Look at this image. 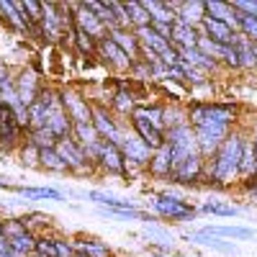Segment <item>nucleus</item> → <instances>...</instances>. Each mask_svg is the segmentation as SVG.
<instances>
[{
	"label": "nucleus",
	"instance_id": "obj_1",
	"mask_svg": "<svg viewBox=\"0 0 257 257\" xmlns=\"http://www.w3.org/2000/svg\"><path fill=\"white\" fill-rule=\"evenodd\" d=\"M165 144L170 147V155H173V170L180 162H185L188 157L201 155L198 152V142H196V132L190 128V123L167 128V132H165Z\"/></svg>",
	"mask_w": 257,
	"mask_h": 257
},
{
	"label": "nucleus",
	"instance_id": "obj_2",
	"mask_svg": "<svg viewBox=\"0 0 257 257\" xmlns=\"http://www.w3.org/2000/svg\"><path fill=\"white\" fill-rule=\"evenodd\" d=\"M121 152L126 160V175H134L139 170H147L149 160H152V149H149L134 132L132 134H123L121 132Z\"/></svg>",
	"mask_w": 257,
	"mask_h": 257
},
{
	"label": "nucleus",
	"instance_id": "obj_3",
	"mask_svg": "<svg viewBox=\"0 0 257 257\" xmlns=\"http://www.w3.org/2000/svg\"><path fill=\"white\" fill-rule=\"evenodd\" d=\"M152 206H155V213L165 221H193L196 219V208L178 196H170V193H160Z\"/></svg>",
	"mask_w": 257,
	"mask_h": 257
},
{
	"label": "nucleus",
	"instance_id": "obj_4",
	"mask_svg": "<svg viewBox=\"0 0 257 257\" xmlns=\"http://www.w3.org/2000/svg\"><path fill=\"white\" fill-rule=\"evenodd\" d=\"M59 103L72 123H93V103L72 88L59 90Z\"/></svg>",
	"mask_w": 257,
	"mask_h": 257
},
{
	"label": "nucleus",
	"instance_id": "obj_5",
	"mask_svg": "<svg viewBox=\"0 0 257 257\" xmlns=\"http://www.w3.org/2000/svg\"><path fill=\"white\" fill-rule=\"evenodd\" d=\"M57 155L67 162V167H70V173H75V175H88V173H93L95 170V165H90L88 160H85V152H82V147L72 139V137H64V139H59L57 142Z\"/></svg>",
	"mask_w": 257,
	"mask_h": 257
},
{
	"label": "nucleus",
	"instance_id": "obj_6",
	"mask_svg": "<svg viewBox=\"0 0 257 257\" xmlns=\"http://www.w3.org/2000/svg\"><path fill=\"white\" fill-rule=\"evenodd\" d=\"M70 11H72V18H75V29L77 31H82V34H88V36H93L95 41H100V39H105L108 36V29H105L100 21L85 8L82 3H70L67 6Z\"/></svg>",
	"mask_w": 257,
	"mask_h": 257
},
{
	"label": "nucleus",
	"instance_id": "obj_7",
	"mask_svg": "<svg viewBox=\"0 0 257 257\" xmlns=\"http://www.w3.org/2000/svg\"><path fill=\"white\" fill-rule=\"evenodd\" d=\"M203 165H206V160L201 155H193L173 170L170 180L178 183V185H198L201 178H203Z\"/></svg>",
	"mask_w": 257,
	"mask_h": 257
},
{
	"label": "nucleus",
	"instance_id": "obj_8",
	"mask_svg": "<svg viewBox=\"0 0 257 257\" xmlns=\"http://www.w3.org/2000/svg\"><path fill=\"white\" fill-rule=\"evenodd\" d=\"M93 126L103 142H113V144H121V126L116 123V118L103 108V105H95L93 103Z\"/></svg>",
	"mask_w": 257,
	"mask_h": 257
},
{
	"label": "nucleus",
	"instance_id": "obj_9",
	"mask_svg": "<svg viewBox=\"0 0 257 257\" xmlns=\"http://www.w3.org/2000/svg\"><path fill=\"white\" fill-rule=\"evenodd\" d=\"M13 88H16V93H18V98H21V103L29 105L31 103H36V98H39V90H41V77L34 72V70H21L18 72V77L13 80Z\"/></svg>",
	"mask_w": 257,
	"mask_h": 257
},
{
	"label": "nucleus",
	"instance_id": "obj_10",
	"mask_svg": "<svg viewBox=\"0 0 257 257\" xmlns=\"http://www.w3.org/2000/svg\"><path fill=\"white\" fill-rule=\"evenodd\" d=\"M98 167L105 170V173H116V175H126V160L121 147L113 142H103L100 157H98Z\"/></svg>",
	"mask_w": 257,
	"mask_h": 257
},
{
	"label": "nucleus",
	"instance_id": "obj_11",
	"mask_svg": "<svg viewBox=\"0 0 257 257\" xmlns=\"http://www.w3.org/2000/svg\"><path fill=\"white\" fill-rule=\"evenodd\" d=\"M98 57H100L105 64H108L111 70H132V64H134L132 59H128V57L113 44L108 36L98 41Z\"/></svg>",
	"mask_w": 257,
	"mask_h": 257
},
{
	"label": "nucleus",
	"instance_id": "obj_12",
	"mask_svg": "<svg viewBox=\"0 0 257 257\" xmlns=\"http://www.w3.org/2000/svg\"><path fill=\"white\" fill-rule=\"evenodd\" d=\"M24 132H26V128L18 123L16 113L6 116L3 121H0V152H11V149H16L21 144Z\"/></svg>",
	"mask_w": 257,
	"mask_h": 257
},
{
	"label": "nucleus",
	"instance_id": "obj_13",
	"mask_svg": "<svg viewBox=\"0 0 257 257\" xmlns=\"http://www.w3.org/2000/svg\"><path fill=\"white\" fill-rule=\"evenodd\" d=\"M108 39L113 41V44L132 59V62H137L139 57H142V44H139V39L134 36V31L132 29H113V31H108Z\"/></svg>",
	"mask_w": 257,
	"mask_h": 257
},
{
	"label": "nucleus",
	"instance_id": "obj_14",
	"mask_svg": "<svg viewBox=\"0 0 257 257\" xmlns=\"http://www.w3.org/2000/svg\"><path fill=\"white\" fill-rule=\"evenodd\" d=\"M211 41H216V44L221 47H234V36H237V31H234L231 26L221 24V21H213V18H203V24L198 26Z\"/></svg>",
	"mask_w": 257,
	"mask_h": 257
},
{
	"label": "nucleus",
	"instance_id": "obj_15",
	"mask_svg": "<svg viewBox=\"0 0 257 257\" xmlns=\"http://www.w3.org/2000/svg\"><path fill=\"white\" fill-rule=\"evenodd\" d=\"M147 173L157 178V180H165L173 175V155H170V147H160L157 152H152V160L147 165Z\"/></svg>",
	"mask_w": 257,
	"mask_h": 257
},
{
	"label": "nucleus",
	"instance_id": "obj_16",
	"mask_svg": "<svg viewBox=\"0 0 257 257\" xmlns=\"http://www.w3.org/2000/svg\"><path fill=\"white\" fill-rule=\"evenodd\" d=\"M128 121H132L134 134H137V137L149 147V149H152V152H157L160 147H165V134H162V132H157L155 126H149L147 121H142V118H137V116H132Z\"/></svg>",
	"mask_w": 257,
	"mask_h": 257
},
{
	"label": "nucleus",
	"instance_id": "obj_17",
	"mask_svg": "<svg viewBox=\"0 0 257 257\" xmlns=\"http://www.w3.org/2000/svg\"><path fill=\"white\" fill-rule=\"evenodd\" d=\"M139 3H142V8L149 16V24L157 21V24H170V26H173L175 21H178V16L170 11L167 0H139Z\"/></svg>",
	"mask_w": 257,
	"mask_h": 257
},
{
	"label": "nucleus",
	"instance_id": "obj_18",
	"mask_svg": "<svg viewBox=\"0 0 257 257\" xmlns=\"http://www.w3.org/2000/svg\"><path fill=\"white\" fill-rule=\"evenodd\" d=\"M47 128H49V132H54L57 139H64V137L72 134V121L67 118V113H64L62 103L54 105V108H49V113H47Z\"/></svg>",
	"mask_w": 257,
	"mask_h": 257
},
{
	"label": "nucleus",
	"instance_id": "obj_19",
	"mask_svg": "<svg viewBox=\"0 0 257 257\" xmlns=\"http://www.w3.org/2000/svg\"><path fill=\"white\" fill-rule=\"evenodd\" d=\"M203 18H206V6H203V0H183V8L178 13V21L185 26H193V29H198L203 24Z\"/></svg>",
	"mask_w": 257,
	"mask_h": 257
},
{
	"label": "nucleus",
	"instance_id": "obj_20",
	"mask_svg": "<svg viewBox=\"0 0 257 257\" xmlns=\"http://www.w3.org/2000/svg\"><path fill=\"white\" fill-rule=\"evenodd\" d=\"M170 47H175V49H193V47H198V29L185 26V24H180V21H175Z\"/></svg>",
	"mask_w": 257,
	"mask_h": 257
},
{
	"label": "nucleus",
	"instance_id": "obj_21",
	"mask_svg": "<svg viewBox=\"0 0 257 257\" xmlns=\"http://www.w3.org/2000/svg\"><path fill=\"white\" fill-rule=\"evenodd\" d=\"M206 6V16L213 18V21H221V24L231 26L237 31V16H234V8L229 3H221V0H203Z\"/></svg>",
	"mask_w": 257,
	"mask_h": 257
},
{
	"label": "nucleus",
	"instance_id": "obj_22",
	"mask_svg": "<svg viewBox=\"0 0 257 257\" xmlns=\"http://www.w3.org/2000/svg\"><path fill=\"white\" fill-rule=\"evenodd\" d=\"M185 239H188V242H193V244H201V247H211V249L226 252V254H234V252H237V247H234L231 242H226V239H221V237H213V234H206L203 229H201V231L188 234Z\"/></svg>",
	"mask_w": 257,
	"mask_h": 257
},
{
	"label": "nucleus",
	"instance_id": "obj_23",
	"mask_svg": "<svg viewBox=\"0 0 257 257\" xmlns=\"http://www.w3.org/2000/svg\"><path fill=\"white\" fill-rule=\"evenodd\" d=\"M132 31H134V36L139 39V44H142L144 49H149V52L162 54L165 49H170V41H165L157 31H152V26H142V29H132Z\"/></svg>",
	"mask_w": 257,
	"mask_h": 257
},
{
	"label": "nucleus",
	"instance_id": "obj_24",
	"mask_svg": "<svg viewBox=\"0 0 257 257\" xmlns=\"http://www.w3.org/2000/svg\"><path fill=\"white\" fill-rule=\"evenodd\" d=\"M132 116L147 121L149 126H155L157 132L165 134V105H137ZM132 116H128V118H132Z\"/></svg>",
	"mask_w": 257,
	"mask_h": 257
},
{
	"label": "nucleus",
	"instance_id": "obj_25",
	"mask_svg": "<svg viewBox=\"0 0 257 257\" xmlns=\"http://www.w3.org/2000/svg\"><path fill=\"white\" fill-rule=\"evenodd\" d=\"M0 13H3V18H6V24L11 26V29H16L18 34H29V21L21 16V11L16 8V3L13 0H0Z\"/></svg>",
	"mask_w": 257,
	"mask_h": 257
},
{
	"label": "nucleus",
	"instance_id": "obj_26",
	"mask_svg": "<svg viewBox=\"0 0 257 257\" xmlns=\"http://www.w3.org/2000/svg\"><path fill=\"white\" fill-rule=\"evenodd\" d=\"M88 198L95 201V203L103 206V208H108V211H137V203H134V201H123V198L108 196V193H100V190H90Z\"/></svg>",
	"mask_w": 257,
	"mask_h": 257
},
{
	"label": "nucleus",
	"instance_id": "obj_27",
	"mask_svg": "<svg viewBox=\"0 0 257 257\" xmlns=\"http://www.w3.org/2000/svg\"><path fill=\"white\" fill-rule=\"evenodd\" d=\"M252 175H257V157H254V144L247 134L242 147V160H239V180H249Z\"/></svg>",
	"mask_w": 257,
	"mask_h": 257
},
{
	"label": "nucleus",
	"instance_id": "obj_28",
	"mask_svg": "<svg viewBox=\"0 0 257 257\" xmlns=\"http://www.w3.org/2000/svg\"><path fill=\"white\" fill-rule=\"evenodd\" d=\"M72 247L77 254H85V257H111V247L103 244L98 239H72Z\"/></svg>",
	"mask_w": 257,
	"mask_h": 257
},
{
	"label": "nucleus",
	"instance_id": "obj_29",
	"mask_svg": "<svg viewBox=\"0 0 257 257\" xmlns=\"http://www.w3.org/2000/svg\"><path fill=\"white\" fill-rule=\"evenodd\" d=\"M36 239H39L36 231H24L21 237H13L11 239L13 257H34L36 254Z\"/></svg>",
	"mask_w": 257,
	"mask_h": 257
},
{
	"label": "nucleus",
	"instance_id": "obj_30",
	"mask_svg": "<svg viewBox=\"0 0 257 257\" xmlns=\"http://www.w3.org/2000/svg\"><path fill=\"white\" fill-rule=\"evenodd\" d=\"M39 167L49 170V173H59V175H67L70 173L67 162L57 155V149H41V152H39Z\"/></svg>",
	"mask_w": 257,
	"mask_h": 257
},
{
	"label": "nucleus",
	"instance_id": "obj_31",
	"mask_svg": "<svg viewBox=\"0 0 257 257\" xmlns=\"http://www.w3.org/2000/svg\"><path fill=\"white\" fill-rule=\"evenodd\" d=\"M203 231L221 239H254V231L247 226H206Z\"/></svg>",
	"mask_w": 257,
	"mask_h": 257
},
{
	"label": "nucleus",
	"instance_id": "obj_32",
	"mask_svg": "<svg viewBox=\"0 0 257 257\" xmlns=\"http://www.w3.org/2000/svg\"><path fill=\"white\" fill-rule=\"evenodd\" d=\"M80 147H90V144H95V142H103L100 137H98V132H95V126L93 123H72V134H70Z\"/></svg>",
	"mask_w": 257,
	"mask_h": 257
},
{
	"label": "nucleus",
	"instance_id": "obj_33",
	"mask_svg": "<svg viewBox=\"0 0 257 257\" xmlns=\"http://www.w3.org/2000/svg\"><path fill=\"white\" fill-rule=\"evenodd\" d=\"M26 142H31L39 152H41V149H54L59 139L54 137V132H49L47 126H41V128H34V132H29Z\"/></svg>",
	"mask_w": 257,
	"mask_h": 257
},
{
	"label": "nucleus",
	"instance_id": "obj_34",
	"mask_svg": "<svg viewBox=\"0 0 257 257\" xmlns=\"http://www.w3.org/2000/svg\"><path fill=\"white\" fill-rule=\"evenodd\" d=\"M134 100H137L134 93H132V90H126V88H121L118 93L111 95L113 111H118V113H123V116H132V113H134V108H137V103H134Z\"/></svg>",
	"mask_w": 257,
	"mask_h": 257
},
{
	"label": "nucleus",
	"instance_id": "obj_35",
	"mask_svg": "<svg viewBox=\"0 0 257 257\" xmlns=\"http://www.w3.org/2000/svg\"><path fill=\"white\" fill-rule=\"evenodd\" d=\"M123 11H126V16H128V24H132V29L149 26V16H147V11L142 8L139 0H128V3H123Z\"/></svg>",
	"mask_w": 257,
	"mask_h": 257
},
{
	"label": "nucleus",
	"instance_id": "obj_36",
	"mask_svg": "<svg viewBox=\"0 0 257 257\" xmlns=\"http://www.w3.org/2000/svg\"><path fill=\"white\" fill-rule=\"evenodd\" d=\"M201 211L211 213V216H224V219H231V216H237V213H239L237 206H231L226 201H203Z\"/></svg>",
	"mask_w": 257,
	"mask_h": 257
},
{
	"label": "nucleus",
	"instance_id": "obj_37",
	"mask_svg": "<svg viewBox=\"0 0 257 257\" xmlns=\"http://www.w3.org/2000/svg\"><path fill=\"white\" fill-rule=\"evenodd\" d=\"M183 123H188V108H180L178 103L165 105V132L167 128H175V126H183Z\"/></svg>",
	"mask_w": 257,
	"mask_h": 257
},
{
	"label": "nucleus",
	"instance_id": "obj_38",
	"mask_svg": "<svg viewBox=\"0 0 257 257\" xmlns=\"http://www.w3.org/2000/svg\"><path fill=\"white\" fill-rule=\"evenodd\" d=\"M24 198H47V201H62V190L57 188H16Z\"/></svg>",
	"mask_w": 257,
	"mask_h": 257
},
{
	"label": "nucleus",
	"instance_id": "obj_39",
	"mask_svg": "<svg viewBox=\"0 0 257 257\" xmlns=\"http://www.w3.org/2000/svg\"><path fill=\"white\" fill-rule=\"evenodd\" d=\"M72 39H75V47L85 54V57H98V41L88 34H82V31H72Z\"/></svg>",
	"mask_w": 257,
	"mask_h": 257
},
{
	"label": "nucleus",
	"instance_id": "obj_40",
	"mask_svg": "<svg viewBox=\"0 0 257 257\" xmlns=\"http://www.w3.org/2000/svg\"><path fill=\"white\" fill-rule=\"evenodd\" d=\"M47 108L41 105L39 100L29 105V132H34V128H41V126H47Z\"/></svg>",
	"mask_w": 257,
	"mask_h": 257
},
{
	"label": "nucleus",
	"instance_id": "obj_41",
	"mask_svg": "<svg viewBox=\"0 0 257 257\" xmlns=\"http://www.w3.org/2000/svg\"><path fill=\"white\" fill-rule=\"evenodd\" d=\"M36 257H59L57 237H47V234H41V237L36 239Z\"/></svg>",
	"mask_w": 257,
	"mask_h": 257
},
{
	"label": "nucleus",
	"instance_id": "obj_42",
	"mask_svg": "<svg viewBox=\"0 0 257 257\" xmlns=\"http://www.w3.org/2000/svg\"><path fill=\"white\" fill-rule=\"evenodd\" d=\"M24 231H31V229H29L24 221H21V219H6V224H3V234H6L8 239H13V237H21Z\"/></svg>",
	"mask_w": 257,
	"mask_h": 257
},
{
	"label": "nucleus",
	"instance_id": "obj_43",
	"mask_svg": "<svg viewBox=\"0 0 257 257\" xmlns=\"http://www.w3.org/2000/svg\"><path fill=\"white\" fill-rule=\"evenodd\" d=\"M21 162L24 165H31V167H39V149L26 142V144H21Z\"/></svg>",
	"mask_w": 257,
	"mask_h": 257
},
{
	"label": "nucleus",
	"instance_id": "obj_44",
	"mask_svg": "<svg viewBox=\"0 0 257 257\" xmlns=\"http://www.w3.org/2000/svg\"><path fill=\"white\" fill-rule=\"evenodd\" d=\"M21 221H24L31 231H34V226H49L52 224V216H47V213H39V211H34V213H29V216H21Z\"/></svg>",
	"mask_w": 257,
	"mask_h": 257
},
{
	"label": "nucleus",
	"instance_id": "obj_45",
	"mask_svg": "<svg viewBox=\"0 0 257 257\" xmlns=\"http://www.w3.org/2000/svg\"><path fill=\"white\" fill-rule=\"evenodd\" d=\"M229 6H231L234 11L244 13V16H252V18H257V0H231Z\"/></svg>",
	"mask_w": 257,
	"mask_h": 257
},
{
	"label": "nucleus",
	"instance_id": "obj_46",
	"mask_svg": "<svg viewBox=\"0 0 257 257\" xmlns=\"http://www.w3.org/2000/svg\"><path fill=\"white\" fill-rule=\"evenodd\" d=\"M128 72H132L137 80H149V77H152V67H149L147 62H142V59H137V62L132 64V70H128Z\"/></svg>",
	"mask_w": 257,
	"mask_h": 257
},
{
	"label": "nucleus",
	"instance_id": "obj_47",
	"mask_svg": "<svg viewBox=\"0 0 257 257\" xmlns=\"http://www.w3.org/2000/svg\"><path fill=\"white\" fill-rule=\"evenodd\" d=\"M160 62L165 64V67H175V64H180V54H178V49H175V47L165 49V52L160 54Z\"/></svg>",
	"mask_w": 257,
	"mask_h": 257
},
{
	"label": "nucleus",
	"instance_id": "obj_48",
	"mask_svg": "<svg viewBox=\"0 0 257 257\" xmlns=\"http://www.w3.org/2000/svg\"><path fill=\"white\" fill-rule=\"evenodd\" d=\"M221 62L226 64V67H234V70H239V67H242V64H239V54H237V49H234V47H226Z\"/></svg>",
	"mask_w": 257,
	"mask_h": 257
},
{
	"label": "nucleus",
	"instance_id": "obj_49",
	"mask_svg": "<svg viewBox=\"0 0 257 257\" xmlns=\"http://www.w3.org/2000/svg\"><path fill=\"white\" fill-rule=\"evenodd\" d=\"M57 252H59V257H75V254H77L75 247H72V242L59 239V237H57Z\"/></svg>",
	"mask_w": 257,
	"mask_h": 257
},
{
	"label": "nucleus",
	"instance_id": "obj_50",
	"mask_svg": "<svg viewBox=\"0 0 257 257\" xmlns=\"http://www.w3.org/2000/svg\"><path fill=\"white\" fill-rule=\"evenodd\" d=\"M149 26H152V31H157V34H160L165 41H170V39H173V26H170V24H157V21H152Z\"/></svg>",
	"mask_w": 257,
	"mask_h": 257
},
{
	"label": "nucleus",
	"instance_id": "obj_51",
	"mask_svg": "<svg viewBox=\"0 0 257 257\" xmlns=\"http://www.w3.org/2000/svg\"><path fill=\"white\" fill-rule=\"evenodd\" d=\"M13 82V77H11V72H8V64L0 59V90L6 88V85H11Z\"/></svg>",
	"mask_w": 257,
	"mask_h": 257
},
{
	"label": "nucleus",
	"instance_id": "obj_52",
	"mask_svg": "<svg viewBox=\"0 0 257 257\" xmlns=\"http://www.w3.org/2000/svg\"><path fill=\"white\" fill-rule=\"evenodd\" d=\"M242 188L249 193L252 198H257V175H252L249 180H242Z\"/></svg>",
	"mask_w": 257,
	"mask_h": 257
},
{
	"label": "nucleus",
	"instance_id": "obj_53",
	"mask_svg": "<svg viewBox=\"0 0 257 257\" xmlns=\"http://www.w3.org/2000/svg\"><path fill=\"white\" fill-rule=\"evenodd\" d=\"M3 224H6V221H3V219H0V234H3Z\"/></svg>",
	"mask_w": 257,
	"mask_h": 257
},
{
	"label": "nucleus",
	"instance_id": "obj_54",
	"mask_svg": "<svg viewBox=\"0 0 257 257\" xmlns=\"http://www.w3.org/2000/svg\"><path fill=\"white\" fill-rule=\"evenodd\" d=\"M75 257H85V254H75Z\"/></svg>",
	"mask_w": 257,
	"mask_h": 257
},
{
	"label": "nucleus",
	"instance_id": "obj_55",
	"mask_svg": "<svg viewBox=\"0 0 257 257\" xmlns=\"http://www.w3.org/2000/svg\"><path fill=\"white\" fill-rule=\"evenodd\" d=\"M254 57H257V47H254Z\"/></svg>",
	"mask_w": 257,
	"mask_h": 257
},
{
	"label": "nucleus",
	"instance_id": "obj_56",
	"mask_svg": "<svg viewBox=\"0 0 257 257\" xmlns=\"http://www.w3.org/2000/svg\"><path fill=\"white\" fill-rule=\"evenodd\" d=\"M34 257H36V254H34Z\"/></svg>",
	"mask_w": 257,
	"mask_h": 257
}]
</instances>
